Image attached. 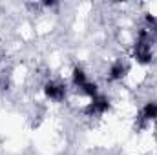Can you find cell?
Returning a JSON list of instances; mask_svg holds the SVG:
<instances>
[{
	"mask_svg": "<svg viewBox=\"0 0 157 155\" xmlns=\"http://www.w3.org/2000/svg\"><path fill=\"white\" fill-rule=\"evenodd\" d=\"M86 82H88V75H86V71H84L80 66H75V68L71 70V84L80 89Z\"/></svg>",
	"mask_w": 157,
	"mask_h": 155,
	"instance_id": "6",
	"label": "cell"
},
{
	"mask_svg": "<svg viewBox=\"0 0 157 155\" xmlns=\"http://www.w3.org/2000/svg\"><path fill=\"white\" fill-rule=\"evenodd\" d=\"M139 120L141 122H155L157 120V100L144 102V106L141 108V113H139Z\"/></svg>",
	"mask_w": 157,
	"mask_h": 155,
	"instance_id": "5",
	"label": "cell"
},
{
	"mask_svg": "<svg viewBox=\"0 0 157 155\" xmlns=\"http://www.w3.org/2000/svg\"><path fill=\"white\" fill-rule=\"evenodd\" d=\"M80 91L88 97V99H93V97H97L99 95V86L95 84V82H91V80H88L82 88H80Z\"/></svg>",
	"mask_w": 157,
	"mask_h": 155,
	"instance_id": "7",
	"label": "cell"
},
{
	"mask_svg": "<svg viewBox=\"0 0 157 155\" xmlns=\"http://www.w3.org/2000/svg\"><path fill=\"white\" fill-rule=\"evenodd\" d=\"M42 91H44V97L49 99V100H55V102H62L66 99V86L62 82H57V80H48L44 82L42 86Z\"/></svg>",
	"mask_w": 157,
	"mask_h": 155,
	"instance_id": "3",
	"label": "cell"
},
{
	"mask_svg": "<svg viewBox=\"0 0 157 155\" xmlns=\"http://www.w3.org/2000/svg\"><path fill=\"white\" fill-rule=\"evenodd\" d=\"M152 37H154V33H152L150 29L143 28V29L139 31V35H137L135 44H133V59H135L139 64H143V66H146V64H150V62L154 60Z\"/></svg>",
	"mask_w": 157,
	"mask_h": 155,
	"instance_id": "1",
	"label": "cell"
},
{
	"mask_svg": "<svg viewBox=\"0 0 157 155\" xmlns=\"http://www.w3.org/2000/svg\"><path fill=\"white\" fill-rule=\"evenodd\" d=\"M128 64L126 62H122V60H115L112 66H110V70H108V75H106V80L108 82H119V80H122V78L128 75Z\"/></svg>",
	"mask_w": 157,
	"mask_h": 155,
	"instance_id": "4",
	"label": "cell"
},
{
	"mask_svg": "<svg viewBox=\"0 0 157 155\" xmlns=\"http://www.w3.org/2000/svg\"><path fill=\"white\" fill-rule=\"evenodd\" d=\"M110 108H112V102H110V99L106 97V95H97V97H93V99H90V102H88V106L84 108V113L88 117H97V115H104L106 112H110Z\"/></svg>",
	"mask_w": 157,
	"mask_h": 155,
	"instance_id": "2",
	"label": "cell"
},
{
	"mask_svg": "<svg viewBox=\"0 0 157 155\" xmlns=\"http://www.w3.org/2000/svg\"><path fill=\"white\" fill-rule=\"evenodd\" d=\"M42 6H44V7H55V6H57V2H55V0H46Z\"/></svg>",
	"mask_w": 157,
	"mask_h": 155,
	"instance_id": "8",
	"label": "cell"
}]
</instances>
